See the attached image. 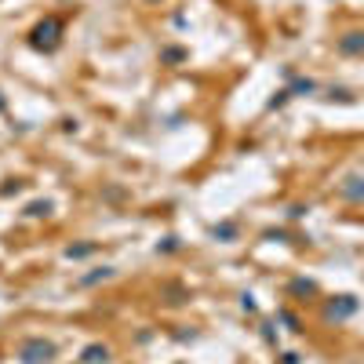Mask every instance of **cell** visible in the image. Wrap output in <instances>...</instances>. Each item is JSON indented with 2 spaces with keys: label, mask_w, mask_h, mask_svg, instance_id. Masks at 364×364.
Listing matches in <instances>:
<instances>
[{
  "label": "cell",
  "mask_w": 364,
  "mask_h": 364,
  "mask_svg": "<svg viewBox=\"0 0 364 364\" xmlns=\"http://www.w3.org/2000/svg\"><path fill=\"white\" fill-rule=\"evenodd\" d=\"M51 357H55V346H51V342H44V339L23 342V360H26V364H51Z\"/></svg>",
  "instance_id": "cell-1"
},
{
  "label": "cell",
  "mask_w": 364,
  "mask_h": 364,
  "mask_svg": "<svg viewBox=\"0 0 364 364\" xmlns=\"http://www.w3.org/2000/svg\"><path fill=\"white\" fill-rule=\"evenodd\" d=\"M58 33H62V23H58V18H48V23H40V26L33 30V44H37V48H55Z\"/></svg>",
  "instance_id": "cell-2"
},
{
  "label": "cell",
  "mask_w": 364,
  "mask_h": 364,
  "mask_svg": "<svg viewBox=\"0 0 364 364\" xmlns=\"http://www.w3.org/2000/svg\"><path fill=\"white\" fill-rule=\"evenodd\" d=\"M350 313H357V299H350V295H339L325 306V320H346Z\"/></svg>",
  "instance_id": "cell-3"
},
{
  "label": "cell",
  "mask_w": 364,
  "mask_h": 364,
  "mask_svg": "<svg viewBox=\"0 0 364 364\" xmlns=\"http://www.w3.org/2000/svg\"><path fill=\"white\" fill-rule=\"evenodd\" d=\"M335 48H339V55H353V58H360V55H364V30L342 33V37L335 40Z\"/></svg>",
  "instance_id": "cell-4"
},
{
  "label": "cell",
  "mask_w": 364,
  "mask_h": 364,
  "mask_svg": "<svg viewBox=\"0 0 364 364\" xmlns=\"http://www.w3.org/2000/svg\"><path fill=\"white\" fill-rule=\"evenodd\" d=\"M339 194L346 201H353V204H364V179H346L339 186Z\"/></svg>",
  "instance_id": "cell-5"
},
{
  "label": "cell",
  "mask_w": 364,
  "mask_h": 364,
  "mask_svg": "<svg viewBox=\"0 0 364 364\" xmlns=\"http://www.w3.org/2000/svg\"><path fill=\"white\" fill-rule=\"evenodd\" d=\"M106 357H110V350H106V346H88V350H84V357H80V364H99Z\"/></svg>",
  "instance_id": "cell-6"
},
{
  "label": "cell",
  "mask_w": 364,
  "mask_h": 364,
  "mask_svg": "<svg viewBox=\"0 0 364 364\" xmlns=\"http://www.w3.org/2000/svg\"><path fill=\"white\" fill-rule=\"evenodd\" d=\"M291 291H295V295H313V284H310V281H295Z\"/></svg>",
  "instance_id": "cell-7"
}]
</instances>
